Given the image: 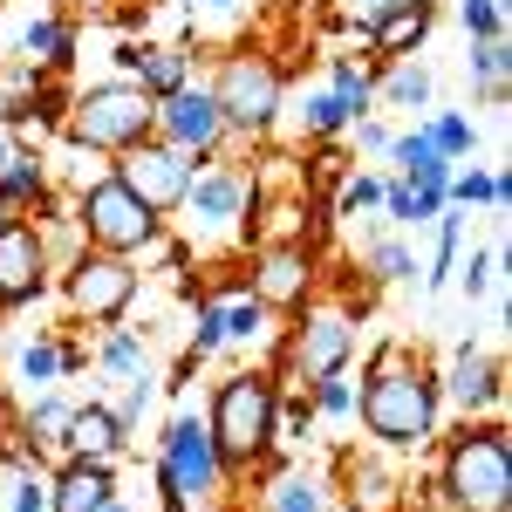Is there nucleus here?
<instances>
[{
    "label": "nucleus",
    "mask_w": 512,
    "mask_h": 512,
    "mask_svg": "<svg viewBox=\"0 0 512 512\" xmlns=\"http://www.w3.org/2000/svg\"><path fill=\"white\" fill-rule=\"evenodd\" d=\"M362 424L383 444H424L437 424V390L424 369H403L396 355L376 362V376L362 383Z\"/></svg>",
    "instance_id": "obj_1"
},
{
    "label": "nucleus",
    "mask_w": 512,
    "mask_h": 512,
    "mask_svg": "<svg viewBox=\"0 0 512 512\" xmlns=\"http://www.w3.org/2000/svg\"><path fill=\"white\" fill-rule=\"evenodd\" d=\"M212 444H219V465H253L267 444H274V383L267 376H233L219 383L212 403Z\"/></svg>",
    "instance_id": "obj_2"
},
{
    "label": "nucleus",
    "mask_w": 512,
    "mask_h": 512,
    "mask_svg": "<svg viewBox=\"0 0 512 512\" xmlns=\"http://www.w3.org/2000/svg\"><path fill=\"white\" fill-rule=\"evenodd\" d=\"M444 492L458 512H506L512 506V451L499 431H472L444 458Z\"/></svg>",
    "instance_id": "obj_3"
},
{
    "label": "nucleus",
    "mask_w": 512,
    "mask_h": 512,
    "mask_svg": "<svg viewBox=\"0 0 512 512\" xmlns=\"http://www.w3.org/2000/svg\"><path fill=\"white\" fill-rule=\"evenodd\" d=\"M158 123V96H144L137 82H110V89H89L76 103V137L89 151H130L144 144Z\"/></svg>",
    "instance_id": "obj_4"
},
{
    "label": "nucleus",
    "mask_w": 512,
    "mask_h": 512,
    "mask_svg": "<svg viewBox=\"0 0 512 512\" xmlns=\"http://www.w3.org/2000/svg\"><path fill=\"white\" fill-rule=\"evenodd\" d=\"M82 226L96 239V253H137V246H151V233H158V212L130 192L123 178H103V185H89V198H82Z\"/></svg>",
    "instance_id": "obj_5"
},
{
    "label": "nucleus",
    "mask_w": 512,
    "mask_h": 512,
    "mask_svg": "<svg viewBox=\"0 0 512 512\" xmlns=\"http://www.w3.org/2000/svg\"><path fill=\"white\" fill-rule=\"evenodd\" d=\"M219 485V444H212V431L205 424H192V417H178L171 431H164V506H192V499H205Z\"/></svg>",
    "instance_id": "obj_6"
},
{
    "label": "nucleus",
    "mask_w": 512,
    "mask_h": 512,
    "mask_svg": "<svg viewBox=\"0 0 512 512\" xmlns=\"http://www.w3.org/2000/svg\"><path fill=\"white\" fill-rule=\"evenodd\" d=\"M212 103H219V117L239 123V130H267L274 110H280V69L267 55H239V62H226Z\"/></svg>",
    "instance_id": "obj_7"
},
{
    "label": "nucleus",
    "mask_w": 512,
    "mask_h": 512,
    "mask_svg": "<svg viewBox=\"0 0 512 512\" xmlns=\"http://www.w3.org/2000/svg\"><path fill=\"white\" fill-rule=\"evenodd\" d=\"M117 178L144 198L151 212H164V205H185L192 164H185V151H171V144H130L123 164H117Z\"/></svg>",
    "instance_id": "obj_8"
},
{
    "label": "nucleus",
    "mask_w": 512,
    "mask_h": 512,
    "mask_svg": "<svg viewBox=\"0 0 512 512\" xmlns=\"http://www.w3.org/2000/svg\"><path fill=\"white\" fill-rule=\"evenodd\" d=\"M130 294H137V274H130L123 253H82L76 274H69V301L89 321H117L130 308Z\"/></svg>",
    "instance_id": "obj_9"
},
{
    "label": "nucleus",
    "mask_w": 512,
    "mask_h": 512,
    "mask_svg": "<svg viewBox=\"0 0 512 512\" xmlns=\"http://www.w3.org/2000/svg\"><path fill=\"white\" fill-rule=\"evenodd\" d=\"M158 123H164V137H171V151H212L219 130H226L212 89H171L164 110H158Z\"/></svg>",
    "instance_id": "obj_10"
},
{
    "label": "nucleus",
    "mask_w": 512,
    "mask_h": 512,
    "mask_svg": "<svg viewBox=\"0 0 512 512\" xmlns=\"http://www.w3.org/2000/svg\"><path fill=\"white\" fill-rule=\"evenodd\" d=\"M41 267H48L41 233L21 226V219H7V226H0V301H7V308H14V301H35L41 280H48Z\"/></svg>",
    "instance_id": "obj_11"
},
{
    "label": "nucleus",
    "mask_w": 512,
    "mask_h": 512,
    "mask_svg": "<svg viewBox=\"0 0 512 512\" xmlns=\"http://www.w3.org/2000/svg\"><path fill=\"white\" fill-rule=\"evenodd\" d=\"M110 492H117V478H110V458H76L69 472L55 478V492H48V512H103V506H110Z\"/></svg>",
    "instance_id": "obj_12"
},
{
    "label": "nucleus",
    "mask_w": 512,
    "mask_h": 512,
    "mask_svg": "<svg viewBox=\"0 0 512 512\" xmlns=\"http://www.w3.org/2000/svg\"><path fill=\"white\" fill-rule=\"evenodd\" d=\"M349 342H355V335H349V321H342V315H315L301 335H294V362L321 383V376H335V369H342Z\"/></svg>",
    "instance_id": "obj_13"
},
{
    "label": "nucleus",
    "mask_w": 512,
    "mask_h": 512,
    "mask_svg": "<svg viewBox=\"0 0 512 512\" xmlns=\"http://www.w3.org/2000/svg\"><path fill=\"white\" fill-rule=\"evenodd\" d=\"M308 280H315L308 246H274V253L260 260V301H301Z\"/></svg>",
    "instance_id": "obj_14"
},
{
    "label": "nucleus",
    "mask_w": 512,
    "mask_h": 512,
    "mask_svg": "<svg viewBox=\"0 0 512 512\" xmlns=\"http://www.w3.org/2000/svg\"><path fill=\"white\" fill-rule=\"evenodd\" d=\"M451 390H458V403H499V362H492L485 349H458Z\"/></svg>",
    "instance_id": "obj_15"
},
{
    "label": "nucleus",
    "mask_w": 512,
    "mask_h": 512,
    "mask_svg": "<svg viewBox=\"0 0 512 512\" xmlns=\"http://www.w3.org/2000/svg\"><path fill=\"white\" fill-rule=\"evenodd\" d=\"M69 444H76V458H110L123 444V431L110 410H69Z\"/></svg>",
    "instance_id": "obj_16"
},
{
    "label": "nucleus",
    "mask_w": 512,
    "mask_h": 512,
    "mask_svg": "<svg viewBox=\"0 0 512 512\" xmlns=\"http://www.w3.org/2000/svg\"><path fill=\"white\" fill-rule=\"evenodd\" d=\"M185 198H192L198 219H212V226H219V219H233V205L246 198V185H239V178H226V171H212V178L185 185Z\"/></svg>",
    "instance_id": "obj_17"
},
{
    "label": "nucleus",
    "mask_w": 512,
    "mask_h": 512,
    "mask_svg": "<svg viewBox=\"0 0 512 512\" xmlns=\"http://www.w3.org/2000/svg\"><path fill=\"white\" fill-rule=\"evenodd\" d=\"M431 35V0H417V7H396V14H383L376 28H369V41L376 48H410V41Z\"/></svg>",
    "instance_id": "obj_18"
},
{
    "label": "nucleus",
    "mask_w": 512,
    "mask_h": 512,
    "mask_svg": "<svg viewBox=\"0 0 512 512\" xmlns=\"http://www.w3.org/2000/svg\"><path fill=\"white\" fill-rule=\"evenodd\" d=\"M137 89L144 96H171V89H185V55L178 48H144V62H137Z\"/></svg>",
    "instance_id": "obj_19"
},
{
    "label": "nucleus",
    "mask_w": 512,
    "mask_h": 512,
    "mask_svg": "<svg viewBox=\"0 0 512 512\" xmlns=\"http://www.w3.org/2000/svg\"><path fill=\"white\" fill-rule=\"evenodd\" d=\"M267 506H274V512H321V485H315V478H301V472H287L274 492H267Z\"/></svg>",
    "instance_id": "obj_20"
},
{
    "label": "nucleus",
    "mask_w": 512,
    "mask_h": 512,
    "mask_svg": "<svg viewBox=\"0 0 512 512\" xmlns=\"http://www.w3.org/2000/svg\"><path fill=\"white\" fill-rule=\"evenodd\" d=\"M444 198H458V205H478V198H506V178H485V171H465V178H451L444 185Z\"/></svg>",
    "instance_id": "obj_21"
},
{
    "label": "nucleus",
    "mask_w": 512,
    "mask_h": 512,
    "mask_svg": "<svg viewBox=\"0 0 512 512\" xmlns=\"http://www.w3.org/2000/svg\"><path fill=\"white\" fill-rule=\"evenodd\" d=\"M458 14H465V28H472L478 41H499V35H506V7H499V0H465Z\"/></svg>",
    "instance_id": "obj_22"
},
{
    "label": "nucleus",
    "mask_w": 512,
    "mask_h": 512,
    "mask_svg": "<svg viewBox=\"0 0 512 512\" xmlns=\"http://www.w3.org/2000/svg\"><path fill=\"white\" fill-rule=\"evenodd\" d=\"M103 369H117V376H144V342H137V335H110V342H103Z\"/></svg>",
    "instance_id": "obj_23"
},
{
    "label": "nucleus",
    "mask_w": 512,
    "mask_h": 512,
    "mask_svg": "<svg viewBox=\"0 0 512 512\" xmlns=\"http://www.w3.org/2000/svg\"><path fill=\"white\" fill-rule=\"evenodd\" d=\"M0 192H7V198H41V164H35V158H7V171H0Z\"/></svg>",
    "instance_id": "obj_24"
},
{
    "label": "nucleus",
    "mask_w": 512,
    "mask_h": 512,
    "mask_svg": "<svg viewBox=\"0 0 512 512\" xmlns=\"http://www.w3.org/2000/svg\"><path fill=\"white\" fill-rule=\"evenodd\" d=\"M390 103H396V110L431 103V76H424V69H396V76H390Z\"/></svg>",
    "instance_id": "obj_25"
},
{
    "label": "nucleus",
    "mask_w": 512,
    "mask_h": 512,
    "mask_svg": "<svg viewBox=\"0 0 512 512\" xmlns=\"http://www.w3.org/2000/svg\"><path fill=\"white\" fill-rule=\"evenodd\" d=\"M335 103H342L349 117L369 103V82H362V69H355V62H335Z\"/></svg>",
    "instance_id": "obj_26"
},
{
    "label": "nucleus",
    "mask_w": 512,
    "mask_h": 512,
    "mask_svg": "<svg viewBox=\"0 0 512 512\" xmlns=\"http://www.w3.org/2000/svg\"><path fill=\"white\" fill-rule=\"evenodd\" d=\"M431 144L444 151V158L472 151V123H465V117H437V123H431Z\"/></svg>",
    "instance_id": "obj_27"
},
{
    "label": "nucleus",
    "mask_w": 512,
    "mask_h": 512,
    "mask_svg": "<svg viewBox=\"0 0 512 512\" xmlns=\"http://www.w3.org/2000/svg\"><path fill=\"white\" fill-rule=\"evenodd\" d=\"M21 41H28V55H41V62H62V48H69V35H62L55 21H35Z\"/></svg>",
    "instance_id": "obj_28"
},
{
    "label": "nucleus",
    "mask_w": 512,
    "mask_h": 512,
    "mask_svg": "<svg viewBox=\"0 0 512 512\" xmlns=\"http://www.w3.org/2000/svg\"><path fill=\"white\" fill-rule=\"evenodd\" d=\"M260 321H267V301H246V308H226V342H246V335H260Z\"/></svg>",
    "instance_id": "obj_29"
},
{
    "label": "nucleus",
    "mask_w": 512,
    "mask_h": 512,
    "mask_svg": "<svg viewBox=\"0 0 512 512\" xmlns=\"http://www.w3.org/2000/svg\"><path fill=\"white\" fill-rule=\"evenodd\" d=\"M472 62H478V76H485V89L499 96V89H506V41H485Z\"/></svg>",
    "instance_id": "obj_30"
},
{
    "label": "nucleus",
    "mask_w": 512,
    "mask_h": 512,
    "mask_svg": "<svg viewBox=\"0 0 512 512\" xmlns=\"http://www.w3.org/2000/svg\"><path fill=\"white\" fill-rule=\"evenodd\" d=\"M342 123H349V110H342L335 96H308V130H315V137H328V130H342Z\"/></svg>",
    "instance_id": "obj_31"
},
{
    "label": "nucleus",
    "mask_w": 512,
    "mask_h": 512,
    "mask_svg": "<svg viewBox=\"0 0 512 512\" xmlns=\"http://www.w3.org/2000/svg\"><path fill=\"white\" fill-rule=\"evenodd\" d=\"M219 342H226V308H205V315H198V335H192V349L205 355V349H219Z\"/></svg>",
    "instance_id": "obj_32"
},
{
    "label": "nucleus",
    "mask_w": 512,
    "mask_h": 512,
    "mask_svg": "<svg viewBox=\"0 0 512 512\" xmlns=\"http://www.w3.org/2000/svg\"><path fill=\"white\" fill-rule=\"evenodd\" d=\"M369 267H376L383 280H403L410 274V253H403V246H369Z\"/></svg>",
    "instance_id": "obj_33"
},
{
    "label": "nucleus",
    "mask_w": 512,
    "mask_h": 512,
    "mask_svg": "<svg viewBox=\"0 0 512 512\" xmlns=\"http://www.w3.org/2000/svg\"><path fill=\"white\" fill-rule=\"evenodd\" d=\"M55 369H62V355L48 349V342H41V349H28V355H21V376H28V383H48Z\"/></svg>",
    "instance_id": "obj_34"
},
{
    "label": "nucleus",
    "mask_w": 512,
    "mask_h": 512,
    "mask_svg": "<svg viewBox=\"0 0 512 512\" xmlns=\"http://www.w3.org/2000/svg\"><path fill=\"white\" fill-rule=\"evenodd\" d=\"M35 444H55V437H62V431H69V410H62V403H41V410H35Z\"/></svg>",
    "instance_id": "obj_35"
},
{
    "label": "nucleus",
    "mask_w": 512,
    "mask_h": 512,
    "mask_svg": "<svg viewBox=\"0 0 512 512\" xmlns=\"http://www.w3.org/2000/svg\"><path fill=\"white\" fill-rule=\"evenodd\" d=\"M376 198H383L376 178H349V185H342V212H362V205H376Z\"/></svg>",
    "instance_id": "obj_36"
},
{
    "label": "nucleus",
    "mask_w": 512,
    "mask_h": 512,
    "mask_svg": "<svg viewBox=\"0 0 512 512\" xmlns=\"http://www.w3.org/2000/svg\"><path fill=\"white\" fill-rule=\"evenodd\" d=\"M315 403H321V410H335V417H342V410L355 403V390L342 383V376H321V396H315Z\"/></svg>",
    "instance_id": "obj_37"
},
{
    "label": "nucleus",
    "mask_w": 512,
    "mask_h": 512,
    "mask_svg": "<svg viewBox=\"0 0 512 512\" xmlns=\"http://www.w3.org/2000/svg\"><path fill=\"white\" fill-rule=\"evenodd\" d=\"M383 198H390V212L403 219V226H417V192H410V185H390Z\"/></svg>",
    "instance_id": "obj_38"
},
{
    "label": "nucleus",
    "mask_w": 512,
    "mask_h": 512,
    "mask_svg": "<svg viewBox=\"0 0 512 512\" xmlns=\"http://www.w3.org/2000/svg\"><path fill=\"white\" fill-rule=\"evenodd\" d=\"M492 267H499V253H478L472 274H465V287H472V294H485V287H492Z\"/></svg>",
    "instance_id": "obj_39"
},
{
    "label": "nucleus",
    "mask_w": 512,
    "mask_h": 512,
    "mask_svg": "<svg viewBox=\"0 0 512 512\" xmlns=\"http://www.w3.org/2000/svg\"><path fill=\"white\" fill-rule=\"evenodd\" d=\"M355 14H369V21H383V14H396V7H417V0H349Z\"/></svg>",
    "instance_id": "obj_40"
},
{
    "label": "nucleus",
    "mask_w": 512,
    "mask_h": 512,
    "mask_svg": "<svg viewBox=\"0 0 512 512\" xmlns=\"http://www.w3.org/2000/svg\"><path fill=\"white\" fill-rule=\"evenodd\" d=\"M41 506H48V499H41L35 485H21V492H14V512H41Z\"/></svg>",
    "instance_id": "obj_41"
},
{
    "label": "nucleus",
    "mask_w": 512,
    "mask_h": 512,
    "mask_svg": "<svg viewBox=\"0 0 512 512\" xmlns=\"http://www.w3.org/2000/svg\"><path fill=\"white\" fill-rule=\"evenodd\" d=\"M7 212H14V198H7V192H0V226H7Z\"/></svg>",
    "instance_id": "obj_42"
},
{
    "label": "nucleus",
    "mask_w": 512,
    "mask_h": 512,
    "mask_svg": "<svg viewBox=\"0 0 512 512\" xmlns=\"http://www.w3.org/2000/svg\"><path fill=\"white\" fill-rule=\"evenodd\" d=\"M103 512H123V506H117V499H110V506H103Z\"/></svg>",
    "instance_id": "obj_43"
},
{
    "label": "nucleus",
    "mask_w": 512,
    "mask_h": 512,
    "mask_svg": "<svg viewBox=\"0 0 512 512\" xmlns=\"http://www.w3.org/2000/svg\"><path fill=\"white\" fill-rule=\"evenodd\" d=\"M82 7H103V0H82Z\"/></svg>",
    "instance_id": "obj_44"
},
{
    "label": "nucleus",
    "mask_w": 512,
    "mask_h": 512,
    "mask_svg": "<svg viewBox=\"0 0 512 512\" xmlns=\"http://www.w3.org/2000/svg\"><path fill=\"white\" fill-rule=\"evenodd\" d=\"M0 308H7V301H0Z\"/></svg>",
    "instance_id": "obj_45"
}]
</instances>
